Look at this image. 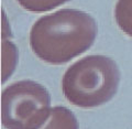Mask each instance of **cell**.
I'll use <instances>...</instances> for the list:
<instances>
[{
    "instance_id": "obj_5",
    "label": "cell",
    "mask_w": 132,
    "mask_h": 129,
    "mask_svg": "<svg viewBox=\"0 0 132 129\" xmlns=\"http://www.w3.org/2000/svg\"><path fill=\"white\" fill-rule=\"evenodd\" d=\"M18 49L9 38H2L1 44V83H5L14 72L18 64Z\"/></svg>"
},
{
    "instance_id": "obj_6",
    "label": "cell",
    "mask_w": 132,
    "mask_h": 129,
    "mask_svg": "<svg viewBox=\"0 0 132 129\" xmlns=\"http://www.w3.org/2000/svg\"><path fill=\"white\" fill-rule=\"evenodd\" d=\"M114 19L120 30L132 38V0H118L114 8Z\"/></svg>"
},
{
    "instance_id": "obj_7",
    "label": "cell",
    "mask_w": 132,
    "mask_h": 129,
    "mask_svg": "<svg viewBox=\"0 0 132 129\" xmlns=\"http://www.w3.org/2000/svg\"><path fill=\"white\" fill-rule=\"evenodd\" d=\"M23 9L31 12H44L60 7L71 0H16Z\"/></svg>"
},
{
    "instance_id": "obj_2",
    "label": "cell",
    "mask_w": 132,
    "mask_h": 129,
    "mask_svg": "<svg viewBox=\"0 0 132 129\" xmlns=\"http://www.w3.org/2000/svg\"><path fill=\"white\" fill-rule=\"evenodd\" d=\"M120 83L117 63L105 55H87L64 73L62 89L66 99L77 107L94 108L112 99Z\"/></svg>"
},
{
    "instance_id": "obj_3",
    "label": "cell",
    "mask_w": 132,
    "mask_h": 129,
    "mask_svg": "<svg viewBox=\"0 0 132 129\" xmlns=\"http://www.w3.org/2000/svg\"><path fill=\"white\" fill-rule=\"evenodd\" d=\"M51 95L40 83L15 82L1 93V124L6 129H33L51 107Z\"/></svg>"
},
{
    "instance_id": "obj_4",
    "label": "cell",
    "mask_w": 132,
    "mask_h": 129,
    "mask_svg": "<svg viewBox=\"0 0 132 129\" xmlns=\"http://www.w3.org/2000/svg\"><path fill=\"white\" fill-rule=\"evenodd\" d=\"M33 129H79V126L72 110L64 106H54Z\"/></svg>"
},
{
    "instance_id": "obj_1",
    "label": "cell",
    "mask_w": 132,
    "mask_h": 129,
    "mask_svg": "<svg viewBox=\"0 0 132 129\" xmlns=\"http://www.w3.org/2000/svg\"><path fill=\"white\" fill-rule=\"evenodd\" d=\"M97 33V23L90 14L62 9L36 20L30 31V47L45 63L62 65L87 51Z\"/></svg>"
}]
</instances>
